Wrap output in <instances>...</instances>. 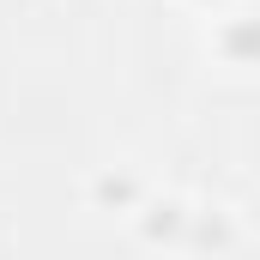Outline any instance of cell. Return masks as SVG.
<instances>
[{
    "label": "cell",
    "instance_id": "obj_1",
    "mask_svg": "<svg viewBox=\"0 0 260 260\" xmlns=\"http://www.w3.org/2000/svg\"><path fill=\"white\" fill-rule=\"evenodd\" d=\"M260 49V24H236L230 30V55H254Z\"/></svg>",
    "mask_w": 260,
    "mask_h": 260
}]
</instances>
